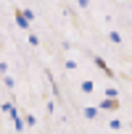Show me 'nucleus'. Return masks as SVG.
Here are the masks:
<instances>
[{
	"label": "nucleus",
	"instance_id": "1",
	"mask_svg": "<svg viewBox=\"0 0 132 134\" xmlns=\"http://www.w3.org/2000/svg\"><path fill=\"white\" fill-rule=\"evenodd\" d=\"M93 63H95V69H98V71H103V74H106L108 79H116V71L111 69V66H108V63H106V60H103L100 55H93Z\"/></svg>",
	"mask_w": 132,
	"mask_h": 134
},
{
	"label": "nucleus",
	"instance_id": "2",
	"mask_svg": "<svg viewBox=\"0 0 132 134\" xmlns=\"http://www.w3.org/2000/svg\"><path fill=\"white\" fill-rule=\"evenodd\" d=\"M95 108H98V113H106V110H119V108H121V103H119V100H108V97H103Z\"/></svg>",
	"mask_w": 132,
	"mask_h": 134
},
{
	"label": "nucleus",
	"instance_id": "3",
	"mask_svg": "<svg viewBox=\"0 0 132 134\" xmlns=\"http://www.w3.org/2000/svg\"><path fill=\"white\" fill-rule=\"evenodd\" d=\"M13 21H16V26H19L21 32H32V24L21 16V8H13Z\"/></svg>",
	"mask_w": 132,
	"mask_h": 134
},
{
	"label": "nucleus",
	"instance_id": "4",
	"mask_svg": "<svg viewBox=\"0 0 132 134\" xmlns=\"http://www.w3.org/2000/svg\"><path fill=\"white\" fill-rule=\"evenodd\" d=\"M11 121H13V129H16L19 134H21V131L27 129V126H24V118H21V113H19V108H16V110L11 113Z\"/></svg>",
	"mask_w": 132,
	"mask_h": 134
},
{
	"label": "nucleus",
	"instance_id": "5",
	"mask_svg": "<svg viewBox=\"0 0 132 134\" xmlns=\"http://www.w3.org/2000/svg\"><path fill=\"white\" fill-rule=\"evenodd\" d=\"M16 110V100H6V103H0V113H6V116H11Z\"/></svg>",
	"mask_w": 132,
	"mask_h": 134
},
{
	"label": "nucleus",
	"instance_id": "6",
	"mask_svg": "<svg viewBox=\"0 0 132 134\" xmlns=\"http://www.w3.org/2000/svg\"><path fill=\"white\" fill-rule=\"evenodd\" d=\"M106 37H108V42H114V45H121V42H124V37H121V34L116 32V29H111V32H108Z\"/></svg>",
	"mask_w": 132,
	"mask_h": 134
},
{
	"label": "nucleus",
	"instance_id": "7",
	"mask_svg": "<svg viewBox=\"0 0 132 134\" xmlns=\"http://www.w3.org/2000/svg\"><path fill=\"white\" fill-rule=\"evenodd\" d=\"M0 82H3V87H8V90H16V79H13L11 74H6V76H0Z\"/></svg>",
	"mask_w": 132,
	"mask_h": 134
},
{
	"label": "nucleus",
	"instance_id": "8",
	"mask_svg": "<svg viewBox=\"0 0 132 134\" xmlns=\"http://www.w3.org/2000/svg\"><path fill=\"white\" fill-rule=\"evenodd\" d=\"M79 90H82V95H93V90H95V84H93L90 79H85V82L79 84Z\"/></svg>",
	"mask_w": 132,
	"mask_h": 134
},
{
	"label": "nucleus",
	"instance_id": "9",
	"mask_svg": "<svg viewBox=\"0 0 132 134\" xmlns=\"http://www.w3.org/2000/svg\"><path fill=\"white\" fill-rule=\"evenodd\" d=\"M27 42H29L32 47H40V34H34V32H27Z\"/></svg>",
	"mask_w": 132,
	"mask_h": 134
},
{
	"label": "nucleus",
	"instance_id": "10",
	"mask_svg": "<svg viewBox=\"0 0 132 134\" xmlns=\"http://www.w3.org/2000/svg\"><path fill=\"white\" fill-rule=\"evenodd\" d=\"M103 97H108V100H119V90H116V87H106Z\"/></svg>",
	"mask_w": 132,
	"mask_h": 134
},
{
	"label": "nucleus",
	"instance_id": "11",
	"mask_svg": "<svg viewBox=\"0 0 132 134\" xmlns=\"http://www.w3.org/2000/svg\"><path fill=\"white\" fill-rule=\"evenodd\" d=\"M82 113H85V118H87V121H95V118H98V108H85Z\"/></svg>",
	"mask_w": 132,
	"mask_h": 134
},
{
	"label": "nucleus",
	"instance_id": "12",
	"mask_svg": "<svg viewBox=\"0 0 132 134\" xmlns=\"http://www.w3.org/2000/svg\"><path fill=\"white\" fill-rule=\"evenodd\" d=\"M108 129H111V131H121V129H124V124H121L119 118H111V121H108Z\"/></svg>",
	"mask_w": 132,
	"mask_h": 134
},
{
	"label": "nucleus",
	"instance_id": "13",
	"mask_svg": "<svg viewBox=\"0 0 132 134\" xmlns=\"http://www.w3.org/2000/svg\"><path fill=\"white\" fill-rule=\"evenodd\" d=\"M21 16H24V19H27V21H29V24H32V21H34V19H37V16H34V11H32V8H21Z\"/></svg>",
	"mask_w": 132,
	"mask_h": 134
},
{
	"label": "nucleus",
	"instance_id": "14",
	"mask_svg": "<svg viewBox=\"0 0 132 134\" xmlns=\"http://www.w3.org/2000/svg\"><path fill=\"white\" fill-rule=\"evenodd\" d=\"M63 66H66L69 71H77V66H79V63H77L74 58H63Z\"/></svg>",
	"mask_w": 132,
	"mask_h": 134
},
{
	"label": "nucleus",
	"instance_id": "15",
	"mask_svg": "<svg viewBox=\"0 0 132 134\" xmlns=\"http://www.w3.org/2000/svg\"><path fill=\"white\" fill-rule=\"evenodd\" d=\"M24 126H37V118L32 113H24Z\"/></svg>",
	"mask_w": 132,
	"mask_h": 134
},
{
	"label": "nucleus",
	"instance_id": "16",
	"mask_svg": "<svg viewBox=\"0 0 132 134\" xmlns=\"http://www.w3.org/2000/svg\"><path fill=\"white\" fill-rule=\"evenodd\" d=\"M6 74H8V63L0 60V76H6Z\"/></svg>",
	"mask_w": 132,
	"mask_h": 134
},
{
	"label": "nucleus",
	"instance_id": "17",
	"mask_svg": "<svg viewBox=\"0 0 132 134\" xmlns=\"http://www.w3.org/2000/svg\"><path fill=\"white\" fill-rule=\"evenodd\" d=\"M77 5H79V8H87V5H90V0H77Z\"/></svg>",
	"mask_w": 132,
	"mask_h": 134
},
{
	"label": "nucleus",
	"instance_id": "18",
	"mask_svg": "<svg viewBox=\"0 0 132 134\" xmlns=\"http://www.w3.org/2000/svg\"><path fill=\"white\" fill-rule=\"evenodd\" d=\"M127 74H129V79H132V69H129V71H127Z\"/></svg>",
	"mask_w": 132,
	"mask_h": 134
},
{
	"label": "nucleus",
	"instance_id": "19",
	"mask_svg": "<svg viewBox=\"0 0 132 134\" xmlns=\"http://www.w3.org/2000/svg\"><path fill=\"white\" fill-rule=\"evenodd\" d=\"M129 134H132V121H129Z\"/></svg>",
	"mask_w": 132,
	"mask_h": 134
},
{
	"label": "nucleus",
	"instance_id": "20",
	"mask_svg": "<svg viewBox=\"0 0 132 134\" xmlns=\"http://www.w3.org/2000/svg\"><path fill=\"white\" fill-rule=\"evenodd\" d=\"M119 134H129V131H119Z\"/></svg>",
	"mask_w": 132,
	"mask_h": 134
}]
</instances>
